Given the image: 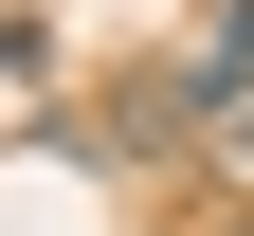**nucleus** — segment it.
Returning a JSON list of instances; mask_svg holds the SVG:
<instances>
[{
  "mask_svg": "<svg viewBox=\"0 0 254 236\" xmlns=\"http://www.w3.org/2000/svg\"><path fill=\"white\" fill-rule=\"evenodd\" d=\"M218 182H254V91H236V109H218Z\"/></svg>",
  "mask_w": 254,
  "mask_h": 236,
  "instance_id": "obj_2",
  "label": "nucleus"
},
{
  "mask_svg": "<svg viewBox=\"0 0 254 236\" xmlns=\"http://www.w3.org/2000/svg\"><path fill=\"white\" fill-rule=\"evenodd\" d=\"M236 91H254V0H218V18H200V37H182V73H164V109H236Z\"/></svg>",
  "mask_w": 254,
  "mask_h": 236,
  "instance_id": "obj_1",
  "label": "nucleus"
}]
</instances>
